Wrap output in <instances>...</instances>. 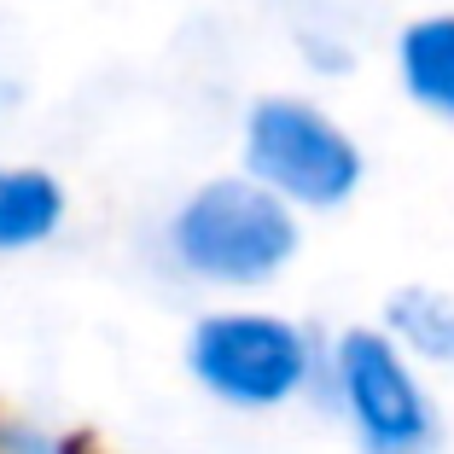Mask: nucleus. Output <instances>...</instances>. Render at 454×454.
Instances as JSON below:
<instances>
[{
    "label": "nucleus",
    "instance_id": "nucleus-1",
    "mask_svg": "<svg viewBox=\"0 0 454 454\" xmlns=\"http://www.w3.org/2000/svg\"><path fill=\"white\" fill-rule=\"evenodd\" d=\"M297 251H303V215L239 169L192 181L158 222L163 268L210 297L274 292Z\"/></svg>",
    "mask_w": 454,
    "mask_h": 454
},
{
    "label": "nucleus",
    "instance_id": "nucleus-2",
    "mask_svg": "<svg viewBox=\"0 0 454 454\" xmlns=\"http://www.w3.org/2000/svg\"><path fill=\"white\" fill-rule=\"evenodd\" d=\"M321 349L326 333H315L292 309L262 303V297H210L187 321L181 367L204 402L262 419L315 402Z\"/></svg>",
    "mask_w": 454,
    "mask_h": 454
},
{
    "label": "nucleus",
    "instance_id": "nucleus-3",
    "mask_svg": "<svg viewBox=\"0 0 454 454\" xmlns=\"http://www.w3.org/2000/svg\"><path fill=\"white\" fill-rule=\"evenodd\" d=\"M315 402L344 426L356 454H442L449 442L431 373H419L379 326L326 333Z\"/></svg>",
    "mask_w": 454,
    "mask_h": 454
},
{
    "label": "nucleus",
    "instance_id": "nucleus-4",
    "mask_svg": "<svg viewBox=\"0 0 454 454\" xmlns=\"http://www.w3.org/2000/svg\"><path fill=\"white\" fill-rule=\"evenodd\" d=\"M239 175L268 187L297 215H333L367 187V146L315 94H256L239 111Z\"/></svg>",
    "mask_w": 454,
    "mask_h": 454
},
{
    "label": "nucleus",
    "instance_id": "nucleus-5",
    "mask_svg": "<svg viewBox=\"0 0 454 454\" xmlns=\"http://www.w3.org/2000/svg\"><path fill=\"white\" fill-rule=\"evenodd\" d=\"M390 70L408 106L454 129V6L408 18L390 41Z\"/></svg>",
    "mask_w": 454,
    "mask_h": 454
},
{
    "label": "nucleus",
    "instance_id": "nucleus-6",
    "mask_svg": "<svg viewBox=\"0 0 454 454\" xmlns=\"http://www.w3.org/2000/svg\"><path fill=\"white\" fill-rule=\"evenodd\" d=\"M70 227L65 175L29 158H0V256H35Z\"/></svg>",
    "mask_w": 454,
    "mask_h": 454
},
{
    "label": "nucleus",
    "instance_id": "nucleus-7",
    "mask_svg": "<svg viewBox=\"0 0 454 454\" xmlns=\"http://www.w3.org/2000/svg\"><path fill=\"white\" fill-rule=\"evenodd\" d=\"M373 326L414 361L419 373H454V292L426 286V280L396 286Z\"/></svg>",
    "mask_w": 454,
    "mask_h": 454
},
{
    "label": "nucleus",
    "instance_id": "nucleus-8",
    "mask_svg": "<svg viewBox=\"0 0 454 454\" xmlns=\"http://www.w3.org/2000/svg\"><path fill=\"white\" fill-rule=\"evenodd\" d=\"M0 454H99L82 431L59 419L24 414V408H0Z\"/></svg>",
    "mask_w": 454,
    "mask_h": 454
},
{
    "label": "nucleus",
    "instance_id": "nucleus-9",
    "mask_svg": "<svg viewBox=\"0 0 454 454\" xmlns=\"http://www.w3.org/2000/svg\"><path fill=\"white\" fill-rule=\"evenodd\" d=\"M18 106H24V88H18L12 76H0V117H12Z\"/></svg>",
    "mask_w": 454,
    "mask_h": 454
}]
</instances>
